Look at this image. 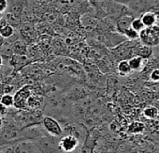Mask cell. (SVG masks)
<instances>
[{
  "label": "cell",
  "instance_id": "obj_25",
  "mask_svg": "<svg viewBox=\"0 0 159 153\" xmlns=\"http://www.w3.org/2000/svg\"><path fill=\"white\" fill-rule=\"evenodd\" d=\"M2 65H3V57L1 56V55H0V69H1Z\"/></svg>",
  "mask_w": 159,
  "mask_h": 153
},
{
  "label": "cell",
  "instance_id": "obj_23",
  "mask_svg": "<svg viewBox=\"0 0 159 153\" xmlns=\"http://www.w3.org/2000/svg\"><path fill=\"white\" fill-rule=\"evenodd\" d=\"M112 1H114V2H116V3H119V4H122V5H125V6H126V4L128 3L129 0H112Z\"/></svg>",
  "mask_w": 159,
  "mask_h": 153
},
{
  "label": "cell",
  "instance_id": "obj_18",
  "mask_svg": "<svg viewBox=\"0 0 159 153\" xmlns=\"http://www.w3.org/2000/svg\"><path fill=\"white\" fill-rule=\"evenodd\" d=\"M149 80L154 84H159V69H152L149 71Z\"/></svg>",
  "mask_w": 159,
  "mask_h": 153
},
{
  "label": "cell",
  "instance_id": "obj_17",
  "mask_svg": "<svg viewBox=\"0 0 159 153\" xmlns=\"http://www.w3.org/2000/svg\"><path fill=\"white\" fill-rule=\"evenodd\" d=\"M127 40L129 41H139V32H137L136 30H134L133 28L129 27L127 28L124 34H123Z\"/></svg>",
  "mask_w": 159,
  "mask_h": 153
},
{
  "label": "cell",
  "instance_id": "obj_7",
  "mask_svg": "<svg viewBox=\"0 0 159 153\" xmlns=\"http://www.w3.org/2000/svg\"><path fill=\"white\" fill-rule=\"evenodd\" d=\"M31 95H32L31 89H30V87H28V86L18 90L16 92V94L13 96V98H14V105L13 106L18 109H25L26 107V102Z\"/></svg>",
  "mask_w": 159,
  "mask_h": 153
},
{
  "label": "cell",
  "instance_id": "obj_5",
  "mask_svg": "<svg viewBox=\"0 0 159 153\" xmlns=\"http://www.w3.org/2000/svg\"><path fill=\"white\" fill-rule=\"evenodd\" d=\"M126 7L135 16H140L142 13L150 11L149 0H129Z\"/></svg>",
  "mask_w": 159,
  "mask_h": 153
},
{
  "label": "cell",
  "instance_id": "obj_6",
  "mask_svg": "<svg viewBox=\"0 0 159 153\" xmlns=\"http://www.w3.org/2000/svg\"><path fill=\"white\" fill-rule=\"evenodd\" d=\"M106 12L111 19L117 20L122 15L130 12V11L128 10V8L125 5L116 3V2H114L111 0V1L108 4L107 8H106Z\"/></svg>",
  "mask_w": 159,
  "mask_h": 153
},
{
  "label": "cell",
  "instance_id": "obj_22",
  "mask_svg": "<svg viewBox=\"0 0 159 153\" xmlns=\"http://www.w3.org/2000/svg\"><path fill=\"white\" fill-rule=\"evenodd\" d=\"M8 25H9V22L5 17H0V29L4 26H8Z\"/></svg>",
  "mask_w": 159,
  "mask_h": 153
},
{
  "label": "cell",
  "instance_id": "obj_9",
  "mask_svg": "<svg viewBox=\"0 0 159 153\" xmlns=\"http://www.w3.org/2000/svg\"><path fill=\"white\" fill-rule=\"evenodd\" d=\"M153 53V49L146 46L142 43H140L139 41H138V43L136 44L135 48H134V55H138L141 58H143L144 60L149 59L152 55Z\"/></svg>",
  "mask_w": 159,
  "mask_h": 153
},
{
  "label": "cell",
  "instance_id": "obj_12",
  "mask_svg": "<svg viewBox=\"0 0 159 153\" xmlns=\"http://www.w3.org/2000/svg\"><path fill=\"white\" fill-rule=\"evenodd\" d=\"M117 71L119 74L123 75V76H125V75H128L132 72V69L129 66V63H128V60L127 59H122L118 62L117 64Z\"/></svg>",
  "mask_w": 159,
  "mask_h": 153
},
{
  "label": "cell",
  "instance_id": "obj_24",
  "mask_svg": "<svg viewBox=\"0 0 159 153\" xmlns=\"http://www.w3.org/2000/svg\"><path fill=\"white\" fill-rule=\"evenodd\" d=\"M3 125H4V119H3V117H0V130L2 129Z\"/></svg>",
  "mask_w": 159,
  "mask_h": 153
},
{
  "label": "cell",
  "instance_id": "obj_19",
  "mask_svg": "<svg viewBox=\"0 0 159 153\" xmlns=\"http://www.w3.org/2000/svg\"><path fill=\"white\" fill-rule=\"evenodd\" d=\"M9 9V1L8 0H0V13L5 12Z\"/></svg>",
  "mask_w": 159,
  "mask_h": 153
},
{
  "label": "cell",
  "instance_id": "obj_3",
  "mask_svg": "<svg viewBox=\"0 0 159 153\" xmlns=\"http://www.w3.org/2000/svg\"><path fill=\"white\" fill-rule=\"evenodd\" d=\"M41 125L46 132L53 137H60L64 134V130L60 122L52 117L45 116L41 119Z\"/></svg>",
  "mask_w": 159,
  "mask_h": 153
},
{
  "label": "cell",
  "instance_id": "obj_14",
  "mask_svg": "<svg viewBox=\"0 0 159 153\" xmlns=\"http://www.w3.org/2000/svg\"><path fill=\"white\" fill-rule=\"evenodd\" d=\"M0 103L4 104L5 106H7L8 108L12 107L14 105V98L11 94L5 93L1 96V98H0Z\"/></svg>",
  "mask_w": 159,
  "mask_h": 153
},
{
  "label": "cell",
  "instance_id": "obj_20",
  "mask_svg": "<svg viewBox=\"0 0 159 153\" xmlns=\"http://www.w3.org/2000/svg\"><path fill=\"white\" fill-rule=\"evenodd\" d=\"M8 113H9V108L0 103V117H4L5 116L8 115Z\"/></svg>",
  "mask_w": 159,
  "mask_h": 153
},
{
  "label": "cell",
  "instance_id": "obj_21",
  "mask_svg": "<svg viewBox=\"0 0 159 153\" xmlns=\"http://www.w3.org/2000/svg\"><path fill=\"white\" fill-rule=\"evenodd\" d=\"M157 113V110L155 108H146L145 110V115L150 117H153Z\"/></svg>",
  "mask_w": 159,
  "mask_h": 153
},
{
  "label": "cell",
  "instance_id": "obj_1",
  "mask_svg": "<svg viewBox=\"0 0 159 153\" xmlns=\"http://www.w3.org/2000/svg\"><path fill=\"white\" fill-rule=\"evenodd\" d=\"M139 41L152 49H159V26L155 24L144 27L139 33Z\"/></svg>",
  "mask_w": 159,
  "mask_h": 153
},
{
  "label": "cell",
  "instance_id": "obj_10",
  "mask_svg": "<svg viewBox=\"0 0 159 153\" xmlns=\"http://www.w3.org/2000/svg\"><path fill=\"white\" fill-rule=\"evenodd\" d=\"M128 60L129 66L132 69V71H140L144 69L145 61L143 58L138 56V55H132Z\"/></svg>",
  "mask_w": 159,
  "mask_h": 153
},
{
  "label": "cell",
  "instance_id": "obj_8",
  "mask_svg": "<svg viewBox=\"0 0 159 153\" xmlns=\"http://www.w3.org/2000/svg\"><path fill=\"white\" fill-rule=\"evenodd\" d=\"M134 17H137L135 16L131 12H128V13H125L124 15H122L121 17H119L117 20H116V28H117V31L120 33V34H124V32L130 27L131 26V22L133 20Z\"/></svg>",
  "mask_w": 159,
  "mask_h": 153
},
{
  "label": "cell",
  "instance_id": "obj_27",
  "mask_svg": "<svg viewBox=\"0 0 159 153\" xmlns=\"http://www.w3.org/2000/svg\"><path fill=\"white\" fill-rule=\"evenodd\" d=\"M0 17H1V13H0Z\"/></svg>",
  "mask_w": 159,
  "mask_h": 153
},
{
  "label": "cell",
  "instance_id": "obj_16",
  "mask_svg": "<svg viewBox=\"0 0 159 153\" xmlns=\"http://www.w3.org/2000/svg\"><path fill=\"white\" fill-rule=\"evenodd\" d=\"M12 51L19 55H23L26 52V47L25 43L21 41H15L14 44H12Z\"/></svg>",
  "mask_w": 159,
  "mask_h": 153
},
{
  "label": "cell",
  "instance_id": "obj_11",
  "mask_svg": "<svg viewBox=\"0 0 159 153\" xmlns=\"http://www.w3.org/2000/svg\"><path fill=\"white\" fill-rule=\"evenodd\" d=\"M139 17H140V20L143 23L145 27L153 26L157 23V14H155L154 12H150V11L142 13Z\"/></svg>",
  "mask_w": 159,
  "mask_h": 153
},
{
  "label": "cell",
  "instance_id": "obj_13",
  "mask_svg": "<svg viewBox=\"0 0 159 153\" xmlns=\"http://www.w3.org/2000/svg\"><path fill=\"white\" fill-rule=\"evenodd\" d=\"M14 34H15V29L11 25H8L0 29V37H2L3 39H10Z\"/></svg>",
  "mask_w": 159,
  "mask_h": 153
},
{
  "label": "cell",
  "instance_id": "obj_2",
  "mask_svg": "<svg viewBox=\"0 0 159 153\" xmlns=\"http://www.w3.org/2000/svg\"><path fill=\"white\" fill-rule=\"evenodd\" d=\"M84 140L71 133H65L58 139V149L64 153H76Z\"/></svg>",
  "mask_w": 159,
  "mask_h": 153
},
{
  "label": "cell",
  "instance_id": "obj_4",
  "mask_svg": "<svg viewBox=\"0 0 159 153\" xmlns=\"http://www.w3.org/2000/svg\"><path fill=\"white\" fill-rule=\"evenodd\" d=\"M59 137H53L51 135H45L34 140L41 153H54L58 148Z\"/></svg>",
  "mask_w": 159,
  "mask_h": 153
},
{
  "label": "cell",
  "instance_id": "obj_15",
  "mask_svg": "<svg viewBox=\"0 0 159 153\" xmlns=\"http://www.w3.org/2000/svg\"><path fill=\"white\" fill-rule=\"evenodd\" d=\"M131 28H133L134 30H136L137 32H140L145 26L143 25V23L141 22L140 20V17L139 16H137V17H134L132 22H131V26H130Z\"/></svg>",
  "mask_w": 159,
  "mask_h": 153
},
{
  "label": "cell",
  "instance_id": "obj_26",
  "mask_svg": "<svg viewBox=\"0 0 159 153\" xmlns=\"http://www.w3.org/2000/svg\"><path fill=\"white\" fill-rule=\"evenodd\" d=\"M155 51H159V49H154Z\"/></svg>",
  "mask_w": 159,
  "mask_h": 153
}]
</instances>
